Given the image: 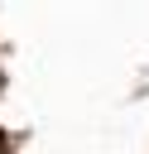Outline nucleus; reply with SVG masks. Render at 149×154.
Returning <instances> with one entry per match:
<instances>
[]
</instances>
